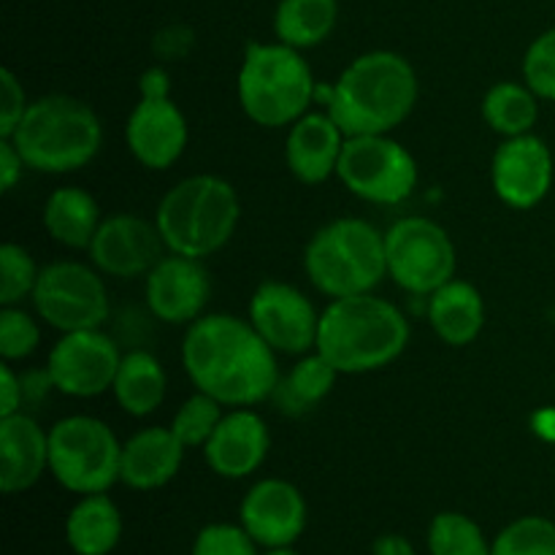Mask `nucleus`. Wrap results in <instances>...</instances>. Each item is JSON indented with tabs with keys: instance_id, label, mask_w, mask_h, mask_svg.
I'll return each instance as SVG.
<instances>
[{
	"instance_id": "obj_26",
	"label": "nucleus",
	"mask_w": 555,
	"mask_h": 555,
	"mask_svg": "<svg viewBox=\"0 0 555 555\" xmlns=\"http://www.w3.org/2000/svg\"><path fill=\"white\" fill-rule=\"evenodd\" d=\"M119 410L130 417H150L166 401L168 377L163 363L146 350L122 352L112 388Z\"/></svg>"
},
{
	"instance_id": "obj_43",
	"label": "nucleus",
	"mask_w": 555,
	"mask_h": 555,
	"mask_svg": "<svg viewBox=\"0 0 555 555\" xmlns=\"http://www.w3.org/2000/svg\"><path fill=\"white\" fill-rule=\"evenodd\" d=\"M372 553L374 555H417L415 547H412V542L406 540V537H401V534L377 537Z\"/></svg>"
},
{
	"instance_id": "obj_33",
	"label": "nucleus",
	"mask_w": 555,
	"mask_h": 555,
	"mask_svg": "<svg viewBox=\"0 0 555 555\" xmlns=\"http://www.w3.org/2000/svg\"><path fill=\"white\" fill-rule=\"evenodd\" d=\"M41 269L22 244L5 242L0 247V307H20L33 296Z\"/></svg>"
},
{
	"instance_id": "obj_5",
	"label": "nucleus",
	"mask_w": 555,
	"mask_h": 555,
	"mask_svg": "<svg viewBox=\"0 0 555 555\" xmlns=\"http://www.w3.org/2000/svg\"><path fill=\"white\" fill-rule=\"evenodd\" d=\"M242 201L236 188L217 173H195L173 184L160 198L155 225L168 253L206 260L236 233Z\"/></svg>"
},
{
	"instance_id": "obj_27",
	"label": "nucleus",
	"mask_w": 555,
	"mask_h": 555,
	"mask_svg": "<svg viewBox=\"0 0 555 555\" xmlns=\"http://www.w3.org/2000/svg\"><path fill=\"white\" fill-rule=\"evenodd\" d=\"M336 379H339V372L318 350H312L307 356H298L296 363L282 374L271 401L285 415L301 417L307 412L318 410L328 399Z\"/></svg>"
},
{
	"instance_id": "obj_1",
	"label": "nucleus",
	"mask_w": 555,
	"mask_h": 555,
	"mask_svg": "<svg viewBox=\"0 0 555 555\" xmlns=\"http://www.w3.org/2000/svg\"><path fill=\"white\" fill-rule=\"evenodd\" d=\"M249 320L236 314H204L188 325L182 366L195 390L222 406H258L280 383V361Z\"/></svg>"
},
{
	"instance_id": "obj_35",
	"label": "nucleus",
	"mask_w": 555,
	"mask_h": 555,
	"mask_svg": "<svg viewBox=\"0 0 555 555\" xmlns=\"http://www.w3.org/2000/svg\"><path fill=\"white\" fill-rule=\"evenodd\" d=\"M524 81L540 95L555 103V27L540 33L524 54Z\"/></svg>"
},
{
	"instance_id": "obj_9",
	"label": "nucleus",
	"mask_w": 555,
	"mask_h": 555,
	"mask_svg": "<svg viewBox=\"0 0 555 555\" xmlns=\"http://www.w3.org/2000/svg\"><path fill=\"white\" fill-rule=\"evenodd\" d=\"M30 301L38 320L60 334L103 328L112 312L103 274L79 260H54L43 266Z\"/></svg>"
},
{
	"instance_id": "obj_14",
	"label": "nucleus",
	"mask_w": 555,
	"mask_h": 555,
	"mask_svg": "<svg viewBox=\"0 0 555 555\" xmlns=\"http://www.w3.org/2000/svg\"><path fill=\"white\" fill-rule=\"evenodd\" d=\"M87 253L103 276L135 280L150 274L168 249L155 222L130 211H117L101 222Z\"/></svg>"
},
{
	"instance_id": "obj_34",
	"label": "nucleus",
	"mask_w": 555,
	"mask_h": 555,
	"mask_svg": "<svg viewBox=\"0 0 555 555\" xmlns=\"http://www.w3.org/2000/svg\"><path fill=\"white\" fill-rule=\"evenodd\" d=\"M41 345V325L22 307L0 309V358L9 363L27 361Z\"/></svg>"
},
{
	"instance_id": "obj_3",
	"label": "nucleus",
	"mask_w": 555,
	"mask_h": 555,
	"mask_svg": "<svg viewBox=\"0 0 555 555\" xmlns=\"http://www.w3.org/2000/svg\"><path fill=\"white\" fill-rule=\"evenodd\" d=\"M410 336V320L396 304L361 293L328 301L314 350L339 374H369L399 361Z\"/></svg>"
},
{
	"instance_id": "obj_16",
	"label": "nucleus",
	"mask_w": 555,
	"mask_h": 555,
	"mask_svg": "<svg viewBox=\"0 0 555 555\" xmlns=\"http://www.w3.org/2000/svg\"><path fill=\"white\" fill-rule=\"evenodd\" d=\"M146 309L166 325H190L211 301V274L204 260L168 253L144 276Z\"/></svg>"
},
{
	"instance_id": "obj_31",
	"label": "nucleus",
	"mask_w": 555,
	"mask_h": 555,
	"mask_svg": "<svg viewBox=\"0 0 555 555\" xmlns=\"http://www.w3.org/2000/svg\"><path fill=\"white\" fill-rule=\"evenodd\" d=\"M491 555H555V520L524 515L499 531Z\"/></svg>"
},
{
	"instance_id": "obj_38",
	"label": "nucleus",
	"mask_w": 555,
	"mask_h": 555,
	"mask_svg": "<svg viewBox=\"0 0 555 555\" xmlns=\"http://www.w3.org/2000/svg\"><path fill=\"white\" fill-rule=\"evenodd\" d=\"M195 33L184 25H171L166 30H160L152 41V49H155L157 57L163 60H179L193 49Z\"/></svg>"
},
{
	"instance_id": "obj_42",
	"label": "nucleus",
	"mask_w": 555,
	"mask_h": 555,
	"mask_svg": "<svg viewBox=\"0 0 555 555\" xmlns=\"http://www.w3.org/2000/svg\"><path fill=\"white\" fill-rule=\"evenodd\" d=\"M141 95H171V76L163 65H150L139 79Z\"/></svg>"
},
{
	"instance_id": "obj_17",
	"label": "nucleus",
	"mask_w": 555,
	"mask_h": 555,
	"mask_svg": "<svg viewBox=\"0 0 555 555\" xmlns=\"http://www.w3.org/2000/svg\"><path fill=\"white\" fill-rule=\"evenodd\" d=\"M307 499L282 477L258 480L242 499L238 524L258 542L263 551L293 547L307 531Z\"/></svg>"
},
{
	"instance_id": "obj_4",
	"label": "nucleus",
	"mask_w": 555,
	"mask_h": 555,
	"mask_svg": "<svg viewBox=\"0 0 555 555\" xmlns=\"http://www.w3.org/2000/svg\"><path fill=\"white\" fill-rule=\"evenodd\" d=\"M5 139H11L30 171L74 173L90 166L101 152L103 125L90 103L54 92L30 101L25 117Z\"/></svg>"
},
{
	"instance_id": "obj_28",
	"label": "nucleus",
	"mask_w": 555,
	"mask_h": 555,
	"mask_svg": "<svg viewBox=\"0 0 555 555\" xmlns=\"http://www.w3.org/2000/svg\"><path fill=\"white\" fill-rule=\"evenodd\" d=\"M339 22V0H280L274 9V38L307 52L331 38Z\"/></svg>"
},
{
	"instance_id": "obj_22",
	"label": "nucleus",
	"mask_w": 555,
	"mask_h": 555,
	"mask_svg": "<svg viewBox=\"0 0 555 555\" xmlns=\"http://www.w3.org/2000/svg\"><path fill=\"white\" fill-rule=\"evenodd\" d=\"M184 448L171 426H150L122 442L119 482L133 491H157L179 475L184 464Z\"/></svg>"
},
{
	"instance_id": "obj_20",
	"label": "nucleus",
	"mask_w": 555,
	"mask_h": 555,
	"mask_svg": "<svg viewBox=\"0 0 555 555\" xmlns=\"http://www.w3.org/2000/svg\"><path fill=\"white\" fill-rule=\"evenodd\" d=\"M347 135L328 112H307L287 128L285 163L301 184H323L339 171Z\"/></svg>"
},
{
	"instance_id": "obj_46",
	"label": "nucleus",
	"mask_w": 555,
	"mask_h": 555,
	"mask_svg": "<svg viewBox=\"0 0 555 555\" xmlns=\"http://www.w3.org/2000/svg\"><path fill=\"white\" fill-rule=\"evenodd\" d=\"M553 3H555V0H553Z\"/></svg>"
},
{
	"instance_id": "obj_13",
	"label": "nucleus",
	"mask_w": 555,
	"mask_h": 555,
	"mask_svg": "<svg viewBox=\"0 0 555 555\" xmlns=\"http://www.w3.org/2000/svg\"><path fill=\"white\" fill-rule=\"evenodd\" d=\"M119 361L122 352L117 341L101 328H90L60 336L49 350L47 369L57 393L95 399L114 388Z\"/></svg>"
},
{
	"instance_id": "obj_37",
	"label": "nucleus",
	"mask_w": 555,
	"mask_h": 555,
	"mask_svg": "<svg viewBox=\"0 0 555 555\" xmlns=\"http://www.w3.org/2000/svg\"><path fill=\"white\" fill-rule=\"evenodd\" d=\"M27 106H30V101H27L25 87L16 79L14 70H0V135L3 139L14 133L20 119L25 117Z\"/></svg>"
},
{
	"instance_id": "obj_40",
	"label": "nucleus",
	"mask_w": 555,
	"mask_h": 555,
	"mask_svg": "<svg viewBox=\"0 0 555 555\" xmlns=\"http://www.w3.org/2000/svg\"><path fill=\"white\" fill-rule=\"evenodd\" d=\"M25 160L16 152V146L11 144V139H3L0 135V188L3 193H11L16 188V182L22 179V171H25Z\"/></svg>"
},
{
	"instance_id": "obj_45",
	"label": "nucleus",
	"mask_w": 555,
	"mask_h": 555,
	"mask_svg": "<svg viewBox=\"0 0 555 555\" xmlns=\"http://www.w3.org/2000/svg\"><path fill=\"white\" fill-rule=\"evenodd\" d=\"M263 555H301V553H296L293 547H274V551H266Z\"/></svg>"
},
{
	"instance_id": "obj_8",
	"label": "nucleus",
	"mask_w": 555,
	"mask_h": 555,
	"mask_svg": "<svg viewBox=\"0 0 555 555\" xmlns=\"http://www.w3.org/2000/svg\"><path fill=\"white\" fill-rule=\"evenodd\" d=\"M122 442L92 415H68L49 428V475L76 496L108 493L119 482Z\"/></svg>"
},
{
	"instance_id": "obj_15",
	"label": "nucleus",
	"mask_w": 555,
	"mask_h": 555,
	"mask_svg": "<svg viewBox=\"0 0 555 555\" xmlns=\"http://www.w3.org/2000/svg\"><path fill=\"white\" fill-rule=\"evenodd\" d=\"M553 152L540 135L504 139L491 160V184L496 198L515 211H529L547 198L553 188Z\"/></svg>"
},
{
	"instance_id": "obj_11",
	"label": "nucleus",
	"mask_w": 555,
	"mask_h": 555,
	"mask_svg": "<svg viewBox=\"0 0 555 555\" xmlns=\"http://www.w3.org/2000/svg\"><path fill=\"white\" fill-rule=\"evenodd\" d=\"M339 182L374 206L404 204L417 188V160L390 133L350 135L341 152Z\"/></svg>"
},
{
	"instance_id": "obj_6",
	"label": "nucleus",
	"mask_w": 555,
	"mask_h": 555,
	"mask_svg": "<svg viewBox=\"0 0 555 555\" xmlns=\"http://www.w3.org/2000/svg\"><path fill=\"white\" fill-rule=\"evenodd\" d=\"M238 106L260 128H291L314 103L318 81L304 52L282 41H249L238 65Z\"/></svg>"
},
{
	"instance_id": "obj_41",
	"label": "nucleus",
	"mask_w": 555,
	"mask_h": 555,
	"mask_svg": "<svg viewBox=\"0 0 555 555\" xmlns=\"http://www.w3.org/2000/svg\"><path fill=\"white\" fill-rule=\"evenodd\" d=\"M22 388H25V404H36V401L47 399L54 390L49 369H33V372L22 374Z\"/></svg>"
},
{
	"instance_id": "obj_7",
	"label": "nucleus",
	"mask_w": 555,
	"mask_h": 555,
	"mask_svg": "<svg viewBox=\"0 0 555 555\" xmlns=\"http://www.w3.org/2000/svg\"><path fill=\"white\" fill-rule=\"evenodd\" d=\"M304 271L331 301L374 293L388 276L385 231L361 217L325 222L304 249Z\"/></svg>"
},
{
	"instance_id": "obj_24",
	"label": "nucleus",
	"mask_w": 555,
	"mask_h": 555,
	"mask_svg": "<svg viewBox=\"0 0 555 555\" xmlns=\"http://www.w3.org/2000/svg\"><path fill=\"white\" fill-rule=\"evenodd\" d=\"M43 231L52 242L68 249H90L98 228H101V206L92 198L90 190L65 184L52 190L41 211Z\"/></svg>"
},
{
	"instance_id": "obj_2",
	"label": "nucleus",
	"mask_w": 555,
	"mask_h": 555,
	"mask_svg": "<svg viewBox=\"0 0 555 555\" xmlns=\"http://www.w3.org/2000/svg\"><path fill=\"white\" fill-rule=\"evenodd\" d=\"M341 133H393L410 119L417 103V74L410 60L390 49L358 54L331 85L314 92Z\"/></svg>"
},
{
	"instance_id": "obj_32",
	"label": "nucleus",
	"mask_w": 555,
	"mask_h": 555,
	"mask_svg": "<svg viewBox=\"0 0 555 555\" xmlns=\"http://www.w3.org/2000/svg\"><path fill=\"white\" fill-rule=\"evenodd\" d=\"M222 415H225V412H222L220 401L211 399L209 393L195 390L190 399L182 401V406H179L177 415H173L171 431L177 434V439L188 450L204 448L211 439V434H215V428L220 426Z\"/></svg>"
},
{
	"instance_id": "obj_10",
	"label": "nucleus",
	"mask_w": 555,
	"mask_h": 555,
	"mask_svg": "<svg viewBox=\"0 0 555 555\" xmlns=\"http://www.w3.org/2000/svg\"><path fill=\"white\" fill-rule=\"evenodd\" d=\"M388 276L412 296H431L459 269L450 233L431 217H401L385 231Z\"/></svg>"
},
{
	"instance_id": "obj_23",
	"label": "nucleus",
	"mask_w": 555,
	"mask_h": 555,
	"mask_svg": "<svg viewBox=\"0 0 555 555\" xmlns=\"http://www.w3.org/2000/svg\"><path fill=\"white\" fill-rule=\"evenodd\" d=\"M428 323L448 347H469L486 328V301L472 282L453 280L428 296Z\"/></svg>"
},
{
	"instance_id": "obj_44",
	"label": "nucleus",
	"mask_w": 555,
	"mask_h": 555,
	"mask_svg": "<svg viewBox=\"0 0 555 555\" xmlns=\"http://www.w3.org/2000/svg\"><path fill=\"white\" fill-rule=\"evenodd\" d=\"M531 426H534L537 437L555 444V406H545V410L537 412L534 423H531Z\"/></svg>"
},
{
	"instance_id": "obj_30",
	"label": "nucleus",
	"mask_w": 555,
	"mask_h": 555,
	"mask_svg": "<svg viewBox=\"0 0 555 555\" xmlns=\"http://www.w3.org/2000/svg\"><path fill=\"white\" fill-rule=\"evenodd\" d=\"M431 555H491V542L475 518L464 513H439L428 526Z\"/></svg>"
},
{
	"instance_id": "obj_39",
	"label": "nucleus",
	"mask_w": 555,
	"mask_h": 555,
	"mask_svg": "<svg viewBox=\"0 0 555 555\" xmlns=\"http://www.w3.org/2000/svg\"><path fill=\"white\" fill-rule=\"evenodd\" d=\"M25 412V388H22V374L11 369L9 361L0 363V417Z\"/></svg>"
},
{
	"instance_id": "obj_18",
	"label": "nucleus",
	"mask_w": 555,
	"mask_h": 555,
	"mask_svg": "<svg viewBox=\"0 0 555 555\" xmlns=\"http://www.w3.org/2000/svg\"><path fill=\"white\" fill-rule=\"evenodd\" d=\"M188 117L171 95H141L125 122V144L133 160L150 171H166L184 155Z\"/></svg>"
},
{
	"instance_id": "obj_25",
	"label": "nucleus",
	"mask_w": 555,
	"mask_h": 555,
	"mask_svg": "<svg viewBox=\"0 0 555 555\" xmlns=\"http://www.w3.org/2000/svg\"><path fill=\"white\" fill-rule=\"evenodd\" d=\"M122 540V513L108 493L79 496L65 518V542L76 555H108Z\"/></svg>"
},
{
	"instance_id": "obj_21",
	"label": "nucleus",
	"mask_w": 555,
	"mask_h": 555,
	"mask_svg": "<svg viewBox=\"0 0 555 555\" xmlns=\"http://www.w3.org/2000/svg\"><path fill=\"white\" fill-rule=\"evenodd\" d=\"M49 472V431L27 412L0 417V491H30Z\"/></svg>"
},
{
	"instance_id": "obj_12",
	"label": "nucleus",
	"mask_w": 555,
	"mask_h": 555,
	"mask_svg": "<svg viewBox=\"0 0 555 555\" xmlns=\"http://www.w3.org/2000/svg\"><path fill=\"white\" fill-rule=\"evenodd\" d=\"M247 320L276 356L298 358L318 347L320 312L291 282H260L249 298Z\"/></svg>"
},
{
	"instance_id": "obj_36",
	"label": "nucleus",
	"mask_w": 555,
	"mask_h": 555,
	"mask_svg": "<svg viewBox=\"0 0 555 555\" xmlns=\"http://www.w3.org/2000/svg\"><path fill=\"white\" fill-rule=\"evenodd\" d=\"M193 555H260V545L242 524H209L195 537Z\"/></svg>"
},
{
	"instance_id": "obj_29",
	"label": "nucleus",
	"mask_w": 555,
	"mask_h": 555,
	"mask_svg": "<svg viewBox=\"0 0 555 555\" xmlns=\"http://www.w3.org/2000/svg\"><path fill=\"white\" fill-rule=\"evenodd\" d=\"M482 119L504 139L534 133L540 119V95L526 81H499L482 98Z\"/></svg>"
},
{
	"instance_id": "obj_19",
	"label": "nucleus",
	"mask_w": 555,
	"mask_h": 555,
	"mask_svg": "<svg viewBox=\"0 0 555 555\" xmlns=\"http://www.w3.org/2000/svg\"><path fill=\"white\" fill-rule=\"evenodd\" d=\"M201 450H204L206 466L217 477L247 480L269 459L271 431L253 406H231Z\"/></svg>"
}]
</instances>
